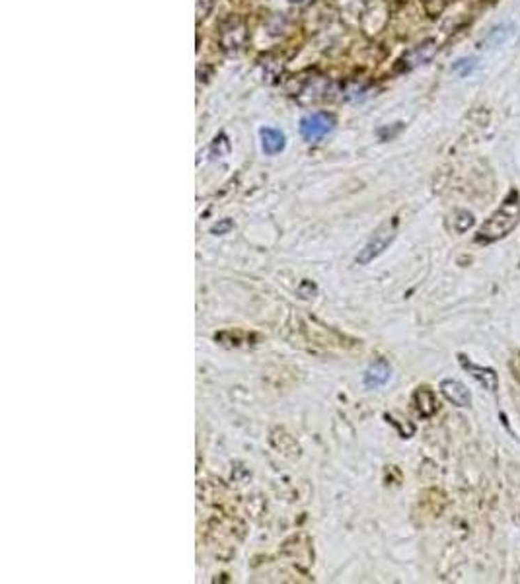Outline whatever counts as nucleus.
<instances>
[{
  "mask_svg": "<svg viewBox=\"0 0 520 584\" xmlns=\"http://www.w3.org/2000/svg\"><path fill=\"white\" fill-rule=\"evenodd\" d=\"M333 117L328 114H312L300 121V135L306 141H320L333 131Z\"/></svg>",
  "mask_w": 520,
  "mask_h": 584,
  "instance_id": "7ed1b4c3",
  "label": "nucleus"
},
{
  "mask_svg": "<svg viewBox=\"0 0 520 584\" xmlns=\"http://www.w3.org/2000/svg\"><path fill=\"white\" fill-rule=\"evenodd\" d=\"M460 364L464 367V370L466 372H470L480 384H482L485 390H489V392H497V387H499V376H497V372L493 370V368H487V367H480V364H475V362H470L468 358L464 357V355H460Z\"/></svg>",
  "mask_w": 520,
  "mask_h": 584,
  "instance_id": "39448f33",
  "label": "nucleus"
},
{
  "mask_svg": "<svg viewBox=\"0 0 520 584\" xmlns=\"http://www.w3.org/2000/svg\"><path fill=\"white\" fill-rule=\"evenodd\" d=\"M435 43H433V41H427V43L419 45V47H415L413 51H409L406 57H404V63H406L407 68H415V66L429 63L431 59L435 57Z\"/></svg>",
  "mask_w": 520,
  "mask_h": 584,
  "instance_id": "6e6552de",
  "label": "nucleus"
},
{
  "mask_svg": "<svg viewBox=\"0 0 520 584\" xmlns=\"http://www.w3.org/2000/svg\"><path fill=\"white\" fill-rule=\"evenodd\" d=\"M261 148L265 154L273 156L284 148V135L277 129H261Z\"/></svg>",
  "mask_w": 520,
  "mask_h": 584,
  "instance_id": "1a4fd4ad",
  "label": "nucleus"
},
{
  "mask_svg": "<svg viewBox=\"0 0 520 584\" xmlns=\"http://www.w3.org/2000/svg\"><path fill=\"white\" fill-rule=\"evenodd\" d=\"M392 376V367H390L388 360L380 358L376 360L374 364H370L365 372V378H362V384L367 387H380L384 386L386 382Z\"/></svg>",
  "mask_w": 520,
  "mask_h": 584,
  "instance_id": "423d86ee",
  "label": "nucleus"
},
{
  "mask_svg": "<svg viewBox=\"0 0 520 584\" xmlns=\"http://www.w3.org/2000/svg\"><path fill=\"white\" fill-rule=\"evenodd\" d=\"M441 394L456 407H470L472 406V394L470 390L464 386L462 382L446 378L441 382Z\"/></svg>",
  "mask_w": 520,
  "mask_h": 584,
  "instance_id": "20e7f679",
  "label": "nucleus"
},
{
  "mask_svg": "<svg viewBox=\"0 0 520 584\" xmlns=\"http://www.w3.org/2000/svg\"><path fill=\"white\" fill-rule=\"evenodd\" d=\"M397 234V220L392 218L388 222H384L382 226L372 234L369 242L365 244V247L360 249V254L357 255V263L359 265H369L370 261H374L378 255H382L388 245L394 242V238Z\"/></svg>",
  "mask_w": 520,
  "mask_h": 584,
  "instance_id": "f03ea898",
  "label": "nucleus"
},
{
  "mask_svg": "<svg viewBox=\"0 0 520 584\" xmlns=\"http://www.w3.org/2000/svg\"><path fill=\"white\" fill-rule=\"evenodd\" d=\"M475 66H477V61H475V59H460L454 65V70L460 76H468Z\"/></svg>",
  "mask_w": 520,
  "mask_h": 584,
  "instance_id": "f8f14e48",
  "label": "nucleus"
},
{
  "mask_svg": "<svg viewBox=\"0 0 520 584\" xmlns=\"http://www.w3.org/2000/svg\"><path fill=\"white\" fill-rule=\"evenodd\" d=\"M520 220V195L519 191L512 189L511 193L505 197L501 203V207L497 208L491 215L489 220L483 222V226L480 228V232L475 236V240L480 244H493L499 242L501 238L509 236L519 226Z\"/></svg>",
  "mask_w": 520,
  "mask_h": 584,
  "instance_id": "f257e3e1",
  "label": "nucleus"
},
{
  "mask_svg": "<svg viewBox=\"0 0 520 584\" xmlns=\"http://www.w3.org/2000/svg\"><path fill=\"white\" fill-rule=\"evenodd\" d=\"M512 36V26L511 24H505V26H497L495 29H491L489 31V36L485 38V45H489V47H495V45H501L503 41H507V39L511 38Z\"/></svg>",
  "mask_w": 520,
  "mask_h": 584,
  "instance_id": "9b49d317",
  "label": "nucleus"
},
{
  "mask_svg": "<svg viewBox=\"0 0 520 584\" xmlns=\"http://www.w3.org/2000/svg\"><path fill=\"white\" fill-rule=\"evenodd\" d=\"M511 368H512V376H514V380L520 384V353L519 355H514V358H512Z\"/></svg>",
  "mask_w": 520,
  "mask_h": 584,
  "instance_id": "ddd939ff",
  "label": "nucleus"
},
{
  "mask_svg": "<svg viewBox=\"0 0 520 584\" xmlns=\"http://www.w3.org/2000/svg\"><path fill=\"white\" fill-rule=\"evenodd\" d=\"M413 406H415L417 413L421 417H433L438 411V401H436L435 392L427 386L417 387L415 394H413Z\"/></svg>",
  "mask_w": 520,
  "mask_h": 584,
  "instance_id": "0eeeda50",
  "label": "nucleus"
},
{
  "mask_svg": "<svg viewBox=\"0 0 520 584\" xmlns=\"http://www.w3.org/2000/svg\"><path fill=\"white\" fill-rule=\"evenodd\" d=\"M450 222H452V230H454L456 234H464V232H468L473 226V215L470 210L460 208V210H456L454 215H452Z\"/></svg>",
  "mask_w": 520,
  "mask_h": 584,
  "instance_id": "9d476101",
  "label": "nucleus"
}]
</instances>
